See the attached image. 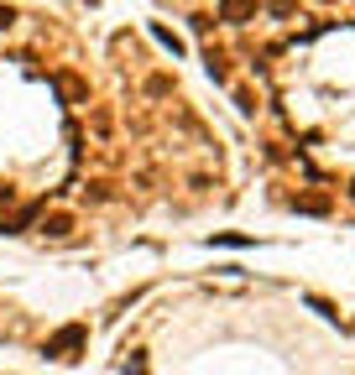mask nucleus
<instances>
[{"label": "nucleus", "instance_id": "obj_1", "mask_svg": "<svg viewBox=\"0 0 355 375\" xmlns=\"http://www.w3.org/2000/svg\"><path fill=\"white\" fill-rule=\"evenodd\" d=\"M78 344H84V328H78V324H68L63 333H52V339H47V355H52V359H73V350H78Z\"/></svg>", "mask_w": 355, "mask_h": 375}, {"label": "nucleus", "instance_id": "obj_2", "mask_svg": "<svg viewBox=\"0 0 355 375\" xmlns=\"http://www.w3.org/2000/svg\"><path fill=\"white\" fill-rule=\"evenodd\" d=\"M256 0H219V21H251Z\"/></svg>", "mask_w": 355, "mask_h": 375}, {"label": "nucleus", "instance_id": "obj_3", "mask_svg": "<svg viewBox=\"0 0 355 375\" xmlns=\"http://www.w3.org/2000/svg\"><path fill=\"white\" fill-rule=\"evenodd\" d=\"M58 94L63 99H84V84H78L73 73H58Z\"/></svg>", "mask_w": 355, "mask_h": 375}, {"label": "nucleus", "instance_id": "obj_4", "mask_svg": "<svg viewBox=\"0 0 355 375\" xmlns=\"http://www.w3.org/2000/svg\"><path fill=\"white\" fill-rule=\"evenodd\" d=\"M42 230H47V235H58V240H63V235H68V230H73V219H68V214H52V219L42 224Z\"/></svg>", "mask_w": 355, "mask_h": 375}, {"label": "nucleus", "instance_id": "obj_5", "mask_svg": "<svg viewBox=\"0 0 355 375\" xmlns=\"http://www.w3.org/2000/svg\"><path fill=\"white\" fill-rule=\"evenodd\" d=\"M293 209H303V214H330V198H293Z\"/></svg>", "mask_w": 355, "mask_h": 375}, {"label": "nucleus", "instance_id": "obj_6", "mask_svg": "<svg viewBox=\"0 0 355 375\" xmlns=\"http://www.w3.org/2000/svg\"><path fill=\"white\" fill-rule=\"evenodd\" d=\"M293 6H298V0H267L272 16H293Z\"/></svg>", "mask_w": 355, "mask_h": 375}, {"label": "nucleus", "instance_id": "obj_7", "mask_svg": "<svg viewBox=\"0 0 355 375\" xmlns=\"http://www.w3.org/2000/svg\"><path fill=\"white\" fill-rule=\"evenodd\" d=\"M157 42H162V47H173V52H183V42H178L173 32H167V26H157Z\"/></svg>", "mask_w": 355, "mask_h": 375}, {"label": "nucleus", "instance_id": "obj_8", "mask_svg": "<svg viewBox=\"0 0 355 375\" xmlns=\"http://www.w3.org/2000/svg\"><path fill=\"white\" fill-rule=\"evenodd\" d=\"M11 21H16V11H11V6H0V32H6Z\"/></svg>", "mask_w": 355, "mask_h": 375}]
</instances>
